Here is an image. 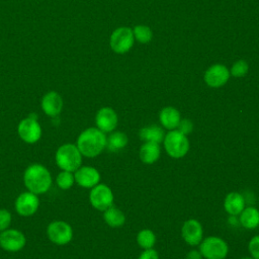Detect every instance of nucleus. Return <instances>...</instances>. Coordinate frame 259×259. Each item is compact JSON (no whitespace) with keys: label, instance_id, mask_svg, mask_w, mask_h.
Instances as JSON below:
<instances>
[{"label":"nucleus","instance_id":"nucleus-28","mask_svg":"<svg viewBox=\"0 0 259 259\" xmlns=\"http://www.w3.org/2000/svg\"><path fill=\"white\" fill-rule=\"evenodd\" d=\"M11 220H12L11 213L5 208H1L0 209V232L9 228L11 224Z\"/></svg>","mask_w":259,"mask_h":259},{"label":"nucleus","instance_id":"nucleus-1","mask_svg":"<svg viewBox=\"0 0 259 259\" xmlns=\"http://www.w3.org/2000/svg\"><path fill=\"white\" fill-rule=\"evenodd\" d=\"M105 134L97 127H89L83 131L77 139V148L82 156L93 158L98 156L106 147Z\"/></svg>","mask_w":259,"mask_h":259},{"label":"nucleus","instance_id":"nucleus-6","mask_svg":"<svg viewBox=\"0 0 259 259\" xmlns=\"http://www.w3.org/2000/svg\"><path fill=\"white\" fill-rule=\"evenodd\" d=\"M47 235L56 245H66L73 238L72 227L64 221H54L47 228Z\"/></svg>","mask_w":259,"mask_h":259},{"label":"nucleus","instance_id":"nucleus-13","mask_svg":"<svg viewBox=\"0 0 259 259\" xmlns=\"http://www.w3.org/2000/svg\"><path fill=\"white\" fill-rule=\"evenodd\" d=\"M75 182L84 188H92L100 181V174L97 169L90 166H80L74 174Z\"/></svg>","mask_w":259,"mask_h":259},{"label":"nucleus","instance_id":"nucleus-8","mask_svg":"<svg viewBox=\"0 0 259 259\" xmlns=\"http://www.w3.org/2000/svg\"><path fill=\"white\" fill-rule=\"evenodd\" d=\"M110 47L117 54L128 52L134 45V33L130 27H118L110 35Z\"/></svg>","mask_w":259,"mask_h":259},{"label":"nucleus","instance_id":"nucleus-30","mask_svg":"<svg viewBox=\"0 0 259 259\" xmlns=\"http://www.w3.org/2000/svg\"><path fill=\"white\" fill-rule=\"evenodd\" d=\"M178 131H180L184 135H188L192 132L193 124L189 119H181L178 124Z\"/></svg>","mask_w":259,"mask_h":259},{"label":"nucleus","instance_id":"nucleus-32","mask_svg":"<svg viewBox=\"0 0 259 259\" xmlns=\"http://www.w3.org/2000/svg\"><path fill=\"white\" fill-rule=\"evenodd\" d=\"M201 254L200 252L196 251V250H192L190 252L187 253L186 255V259H201Z\"/></svg>","mask_w":259,"mask_h":259},{"label":"nucleus","instance_id":"nucleus-23","mask_svg":"<svg viewBox=\"0 0 259 259\" xmlns=\"http://www.w3.org/2000/svg\"><path fill=\"white\" fill-rule=\"evenodd\" d=\"M127 144V137L122 132H114L106 139V147L110 152H117Z\"/></svg>","mask_w":259,"mask_h":259},{"label":"nucleus","instance_id":"nucleus-16","mask_svg":"<svg viewBox=\"0 0 259 259\" xmlns=\"http://www.w3.org/2000/svg\"><path fill=\"white\" fill-rule=\"evenodd\" d=\"M41 108L49 116H57L63 108V99L56 91L48 92L41 99Z\"/></svg>","mask_w":259,"mask_h":259},{"label":"nucleus","instance_id":"nucleus-19","mask_svg":"<svg viewBox=\"0 0 259 259\" xmlns=\"http://www.w3.org/2000/svg\"><path fill=\"white\" fill-rule=\"evenodd\" d=\"M140 159L146 164L156 162L160 157V146L158 143L146 142L140 148Z\"/></svg>","mask_w":259,"mask_h":259},{"label":"nucleus","instance_id":"nucleus-9","mask_svg":"<svg viewBox=\"0 0 259 259\" xmlns=\"http://www.w3.org/2000/svg\"><path fill=\"white\" fill-rule=\"evenodd\" d=\"M89 200L91 205L98 210H105L112 205L113 194L111 189L105 184H97L92 187Z\"/></svg>","mask_w":259,"mask_h":259},{"label":"nucleus","instance_id":"nucleus-31","mask_svg":"<svg viewBox=\"0 0 259 259\" xmlns=\"http://www.w3.org/2000/svg\"><path fill=\"white\" fill-rule=\"evenodd\" d=\"M139 259H159V256L156 250L150 248V249H145V251L140 255Z\"/></svg>","mask_w":259,"mask_h":259},{"label":"nucleus","instance_id":"nucleus-2","mask_svg":"<svg viewBox=\"0 0 259 259\" xmlns=\"http://www.w3.org/2000/svg\"><path fill=\"white\" fill-rule=\"evenodd\" d=\"M25 187L32 193H46L52 186V176L50 171L41 164L29 165L23 174Z\"/></svg>","mask_w":259,"mask_h":259},{"label":"nucleus","instance_id":"nucleus-18","mask_svg":"<svg viewBox=\"0 0 259 259\" xmlns=\"http://www.w3.org/2000/svg\"><path fill=\"white\" fill-rule=\"evenodd\" d=\"M224 207L226 211L231 215L240 214L241 211L245 208V199L242 194L238 192H231L225 198Z\"/></svg>","mask_w":259,"mask_h":259},{"label":"nucleus","instance_id":"nucleus-4","mask_svg":"<svg viewBox=\"0 0 259 259\" xmlns=\"http://www.w3.org/2000/svg\"><path fill=\"white\" fill-rule=\"evenodd\" d=\"M164 147L172 158H182L189 150V141L186 135L178 130H171L164 138Z\"/></svg>","mask_w":259,"mask_h":259},{"label":"nucleus","instance_id":"nucleus-26","mask_svg":"<svg viewBox=\"0 0 259 259\" xmlns=\"http://www.w3.org/2000/svg\"><path fill=\"white\" fill-rule=\"evenodd\" d=\"M133 33H134V37L139 42H142V44L149 42L153 37V32H152L151 28L149 26L142 25V24L135 26Z\"/></svg>","mask_w":259,"mask_h":259},{"label":"nucleus","instance_id":"nucleus-5","mask_svg":"<svg viewBox=\"0 0 259 259\" xmlns=\"http://www.w3.org/2000/svg\"><path fill=\"white\" fill-rule=\"evenodd\" d=\"M228 251L227 243L219 237H207L199 247L201 256L206 259H224Z\"/></svg>","mask_w":259,"mask_h":259},{"label":"nucleus","instance_id":"nucleus-17","mask_svg":"<svg viewBox=\"0 0 259 259\" xmlns=\"http://www.w3.org/2000/svg\"><path fill=\"white\" fill-rule=\"evenodd\" d=\"M159 118H160V122L161 124L166 127L167 130H175L180 120H181V116H180V112L172 107V106H167L164 107L159 114Z\"/></svg>","mask_w":259,"mask_h":259},{"label":"nucleus","instance_id":"nucleus-20","mask_svg":"<svg viewBox=\"0 0 259 259\" xmlns=\"http://www.w3.org/2000/svg\"><path fill=\"white\" fill-rule=\"evenodd\" d=\"M240 224L246 229H255L259 225V211L253 207H245L240 213Z\"/></svg>","mask_w":259,"mask_h":259},{"label":"nucleus","instance_id":"nucleus-33","mask_svg":"<svg viewBox=\"0 0 259 259\" xmlns=\"http://www.w3.org/2000/svg\"><path fill=\"white\" fill-rule=\"evenodd\" d=\"M242 259H254V258H249V257H245V258H242Z\"/></svg>","mask_w":259,"mask_h":259},{"label":"nucleus","instance_id":"nucleus-7","mask_svg":"<svg viewBox=\"0 0 259 259\" xmlns=\"http://www.w3.org/2000/svg\"><path fill=\"white\" fill-rule=\"evenodd\" d=\"M17 133L24 143L34 144L41 137V127L36 117L30 115L18 123Z\"/></svg>","mask_w":259,"mask_h":259},{"label":"nucleus","instance_id":"nucleus-10","mask_svg":"<svg viewBox=\"0 0 259 259\" xmlns=\"http://www.w3.org/2000/svg\"><path fill=\"white\" fill-rule=\"evenodd\" d=\"M25 236L18 230L6 229L0 232V247L5 251H20L25 246Z\"/></svg>","mask_w":259,"mask_h":259},{"label":"nucleus","instance_id":"nucleus-27","mask_svg":"<svg viewBox=\"0 0 259 259\" xmlns=\"http://www.w3.org/2000/svg\"><path fill=\"white\" fill-rule=\"evenodd\" d=\"M248 72V64L244 60H239L234 63L231 69V75L234 77H243Z\"/></svg>","mask_w":259,"mask_h":259},{"label":"nucleus","instance_id":"nucleus-22","mask_svg":"<svg viewBox=\"0 0 259 259\" xmlns=\"http://www.w3.org/2000/svg\"><path fill=\"white\" fill-rule=\"evenodd\" d=\"M103 219L105 223L113 228L120 227L125 222V217L121 210H119L116 207H113L112 205L104 210Z\"/></svg>","mask_w":259,"mask_h":259},{"label":"nucleus","instance_id":"nucleus-29","mask_svg":"<svg viewBox=\"0 0 259 259\" xmlns=\"http://www.w3.org/2000/svg\"><path fill=\"white\" fill-rule=\"evenodd\" d=\"M249 251L254 259H259V236H254L250 240Z\"/></svg>","mask_w":259,"mask_h":259},{"label":"nucleus","instance_id":"nucleus-12","mask_svg":"<svg viewBox=\"0 0 259 259\" xmlns=\"http://www.w3.org/2000/svg\"><path fill=\"white\" fill-rule=\"evenodd\" d=\"M230 77L228 68L221 64H215L209 67L204 73L205 83L212 88H219L227 83Z\"/></svg>","mask_w":259,"mask_h":259},{"label":"nucleus","instance_id":"nucleus-25","mask_svg":"<svg viewBox=\"0 0 259 259\" xmlns=\"http://www.w3.org/2000/svg\"><path fill=\"white\" fill-rule=\"evenodd\" d=\"M56 182H57V185L63 189V190H67V189H70L74 182H75V178H74V174L70 171H65V170H62L57 178H56Z\"/></svg>","mask_w":259,"mask_h":259},{"label":"nucleus","instance_id":"nucleus-21","mask_svg":"<svg viewBox=\"0 0 259 259\" xmlns=\"http://www.w3.org/2000/svg\"><path fill=\"white\" fill-rule=\"evenodd\" d=\"M139 136H140V139L145 142H154L158 144H160L165 138L164 131L160 126L155 124L143 127L140 131Z\"/></svg>","mask_w":259,"mask_h":259},{"label":"nucleus","instance_id":"nucleus-15","mask_svg":"<svg viewBox=\"0 0 259 259\" xmlns=\"http://www.w3.org/2000/svg\"><path fill=\"white\" fill-rule=\"evenodd\" d=\"M181 234L188 245L196 246L202 240V227L198 221L188 220L183 224Z\"/></svg>","mask_w":259,"mask_h":259},{"label":"nucleus","instance_id":"nucleus-14","mask_svg":"<svg viewBox=\"0 0 259 259\" xmlns=\"http://www.w3.org/2000/svg\"><path fill=\"white\" fill-rule=\"evenodd\" d=\"M95 122L103 133L112 132L117 125V114L110 107H102L96 113Z\"/></svg>","mask_w":259,"mask_h":259},{"label":"nucleus","instance_id":"nucleus-3","mask_svg":"<svg viewBox=\"0 0 259 259\" xmlns=\"http://www.w3.org/2000/svg\"><path fill=\"white\" fill-rule=\"evenodd\" d=\"M56 163L60 169L75 172L82 163V154L76 145L64 144L56 152Z\"/></svg>","mask_w":259,"mask_h":259},{"label":"nucleus","instance_id":"nucleus-24","mask_svg":"<svg viewBox=\"0 0 259 259\" xmlns=\"http://www.w3.org/2000/svg\"><path fill=\"white\" fill-rule=\"evenodd\" d=\"M137 241L140 247L144 249H150L155 245L156 236L151 230L145 229L139 232L137 236Z\"/></svg>","mask_w":259,"mask_h":259},{"label":"nucleus","instance_id":"nucleus-11","mask_svg":"<svg viewBox=\"0 0 259 259\" xmlns=\"http://www.w3.org/2000/svg\"><path fill=\"white\" fill-rule=\"evenodd\" d=\"M39 206L37 194L30 191L20 193L15 200V210L21 217H30L34 214Z\"/></svg>","mask_w":259,"mask_h":259}]
</instances>
